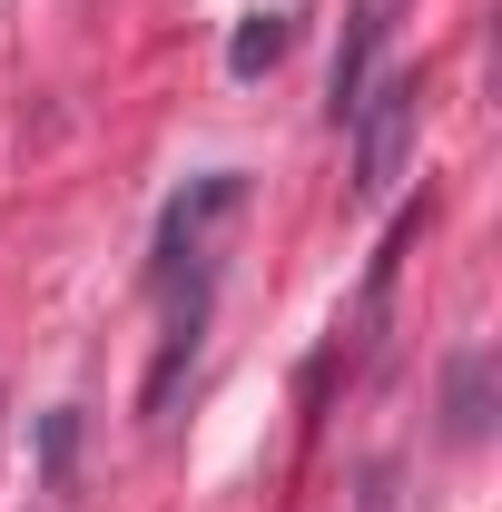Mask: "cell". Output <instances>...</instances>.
Masks as SVG:
<instances>
[{
	"mask_svg": "<svg viewBox=\"0 0 502 512\" xmlns=\"http://www.w3.org/2000/svg\"><path fill=\"white\" fill-rule=\"evenodd\" d=\"M443 434L453 444L493 434V355H453V375H443Z\"/></svg>",
	"mask_w": 502,
	"mask_h": 512,
	"instance_id": "5",
	"label": "cell"
},
{
	"mask_svg": "<svg viewBox=\"0 0 502 512\" xmlns=\"http://www.w3.org/2000/svg\"><path fill=\"white\" fill-rule=\"evenodd\" d=\"M168 296H178V316H168V345H158V365H148V414L178 404V375L197 365V335H207V276L168 286Z\"/></svg>",
	"mask_w": 502,
	"mask_h": 512,
	"instance_id": "4",
	"label": "cell"
},
{
	"mask_svg": "<svg viewBox=\"0 0 502 512\" xmlns=\"http://www.w3.org/2000/svg\"><path fill=\"white\" fill-rule=\"evenodd\" d=\"M355 128V197H394L404 158H414V128H424V79L394 69V79H365V99L345 109Z\"/></svg>",
	"mask_w": 502,
	"mask_h": 512,
	"instance_id": "1",
	"label": "cell"
},
{
	"mask_svg": "<svg viewBox=\"0 0 502 512\" xmlns=\"http://www.w3.org/2000/svg\"><path fill=\"white\" fill-rule=\"evenodd\" d=\"M276 60H286V10H247V20H237V40H227V69L256 79V69H276Z\"/></svg>",
	"mask_w": 502,
	"mask_h": 512,
	"instance_id": "6",
	"label": "cell"
},
{
	"mask_svg": "<svg viewBox=\"0 0 502 512\" xmlns=\"http://www.w3.org/2000/svg\"><path fill=\"white\" fill-rule=\"evenodd\" d=\"M394 20H404V0H355V10H345V40H335V69H325V109H335V128H345V109L365 99V79H375Z\"/></svg>",
	"mask_w": 502,
	"mask_h": 512,
	"instance_id": "3",
	"label": "cell"
},
{
	"mask_svg": "<svg viewBox=\"0 0 502 512\" xmlns=\"http://www.w3.org/2000/svg\"><path fill=\"white\" fill-rule=\"evenodd\" d=\"M247 207V178L237 168H217V178H197L168 217H158V286H188V276H207V247H217V227Z\"/></svg>",
	"mask_w": 502,
	"mask_h": 512,
	"instance_id": "2",
	"label": "cell"
}]
</instances>
